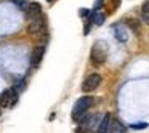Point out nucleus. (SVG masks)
<instances>
[{
    "mask_svg": "<svg viewBox=\"0 0 149 133\" xmlns=\"http://www.w3.org/2000/svg\"><path fill=\"white\" fill-rule=\"evenodd\" d=\"M91 104H93V98L91 96L79 98L77 103L74 104V107H72V114H71L72 120H74V122H80V120L87 116V111L90 109Z\"/></svg>",
    "mask_w": 149,
    "mask_h": 133,
    "instance_id": "1",
    "label": "nucleus"
},
{
    "mask_svg": "<svg viewBox=\"0 0 149 133\" xmlns=\"http://www.w3.org/2000/svg\"><path fill=\"white\" fill-rule=\"evenodd\" d=\"M107 58V43L104 40H96L91 47V52H90V59L95 66H101L104 64Z\"/></svg>",
    "mask_w": 149,
    "mask_h": 133,
    "instance_id": "2",
    "label": "nucleus"
},
{
    "mask_svg": "<svg viewBox=\"0 0 149 133\" xmlns=\"http://www.w3.org/2000/svg\"><path fill=\"white\" fill-rule=\"evenodd\" d=\"M29 34H32L34 37H47L48 36V29H47V19L45 16H37L31 21L29 24Z\"/></svg>",
    "mask_w": 149,
    "mask_h": 133,
    "instance_id": "3",
    "label": "nucleus"
},
{
    "mask_svg": "<svg viewBox=\"0 0 149 133\" xmlns=\"http://www.w3.org/2000/svg\"><path fill=\"white\" fill-rule=\"evenodd\" d=\"M100 85H101V75L98 74V72H93V74H90L84 82H82V91L90 93V91L96 90Z\"/></svg>",
    "mask_w": 149,
    "mask_h": 133,
    "instance_id": "4",
    "label": "nucleus"
},
{
    "mask_svg": "<svg viewBox=\"0 0 149 133\" xmlns=\"http://www.w3.org/2000/svg\"><path fill=\"white\" fill-rule=\"evenodd\" d=\"M43 55H45V47L43 45H39L34 48L32 56H31V64H32V68H39V64L42 63Z\"/></svg>",
    "mask_w": 149,
    "mask_h": 133,
    "instance_id": "5",
    "label": "nucleus"
},
{
    "mask_svg": "<svg viewBox=\"0 0 149 133\" xmlns=\"http://www.w3.org/2000/svg\"><path fill=\"white\" fill-rule=\"evenodd\" d=\"M26 13V18L29 21H32L34 18H37V16H40L42 15V5L40 3H37V2H32V3L27 7V10L24 11Z\"/></svg>",
    "mask_w": 149,
    "mask_h": 133,
    "instance_id": "6",
    "label": "nucleus"
},
{
    "mask_svg": "<svg viewBox=\"0 0 149 133\" xmlns=\"http://www.w3.org/2000/svg\"><path fill=\"white\" fill-rule=\"evenodd\" d=\"M111 114L109 112H106L103 117L100 119V125H98V128H96V133H109V130H111Z\"/></svg>",
    "mask_w": 149,
    "mask_h": 133,
    "instance_id": "7",
    "label": "nucleus"
},
{
    "mask_svg": "<svg viewBox=\"0 0 149 133\" xmlns=\"http://www.w3.org/2000/svg\"><path fill=\"white\" fill-rule=\"evenodd\" d=\"M0 107H11V88L0 93Z\"/></svg>",
    "mask_w": 149,
    "mask_h": 133,
    "instance_id": "8",
    "label": "nucleus"
},
{
    "mask_svg": "<svg viewBox=\"0 0 149 133\" xmlns=\"http://www.w3.org/2000/svg\"><path fill=\"white\" fill-rule=\"evenodd\" d=\"M109 133H127V127L120 122L119 119L111 120V130Z\"/></svg>",
    "mask_w": 149,
    "mask_h": 133,
    "instance_id": "9",
    "label": "nucleus"
},
{
    "mask_svg": "<svg viewBox=\"0 0 149 133\" xmlns=\"http://www.w3.org/2000/svg\"><path fill=\"white\" fill-rule=\"evenodd\" d=\"M90 19H91V23L101 26V24L104 23V19H106V16H104L103 13H100V11H95V10H93V11L90 13Z\"/></svg>",
    "mask_w": 149,
    "mask_h": 133,
    "instance_id": "10",
    "label": "nucleus"
},
{
    "mask_svg": "<svg viewBox=\"0 0 149 133\" xmlns=\"http://www.w3.org/2000/svg\"><path fill=\"white\" fill-rule=\"evenodd\" d=\"M11 2H13V5H16L18 10H21V11H26L27 7L32 3V0H11Z\"/></svg>",
    "mask_w": 149,
    "mask_h": 133,
    "instance_id": "11",
    "label": "nucleus"
},
{
    "mask_svg": "<svg viewBox=\"0 0 149 133\" xmlns=\"http://www.w3.org/2000/svg\"><path fill=\"white\" fill-rule=\"evenodd\" d=\"M141 16L144 23H149V0H146L141 7Z\"/></svg>",
    "mask_w": 149,
    "mask_h": 133,
    "instance_id": "12",
    "label": "nucleus"
},
{
    "mask_svg": "<svg viewBox=\"0 0 149 133\" xmlns=\"http://www.w3.org/2000/svg\"><path fill=\"white\" fill-rule=\"evenodd\" d=\"M127 24H128L130 29L138 36V34H139V23H138V21H136V19H128V21H127Z\"/></svg>",
    "mask_w": 149,
    "mask_h": 133,
    "instance_id": "13",
    "label": "nucleus"
},
{
    "mask_svg": "<svg viewBox=\"0 0 149 133\" xmlns=\"http://www.w3.org/2000/svg\"><path fill=\"white\" fill-rule=\"evenodd\" d=\"M114 31H116V37L120 42H127V32L125 31H119V26H114Z\"/></svg>",
    "mask_w": 149,
    "mask_h": 133,
    "instance_id": "14",
    "label": "nucleus"
},
{
    "mask_svg": "<svg viewBox=\"0 0 149 133\" xmlns=\"http://www.w3.org/2000/svg\"><path fill=\"white\" fill-rule=\"evenodd\" d=\"M13 87L18 90V93H21V91H23L24 88H26V82H24V80H19V82H16V84H15Z\"/></svg>",
    "mask_w": 149,
    "mask_h": 133,
    "instance_id": "15",
    "label": "nucleus"
},
{
    "mask_svg": "<svg viewBox=\"0 0 149 133\" xmlns=\"http://www.w3.org/2000/svg\"><path fill=\"white\" fill-rule=\"evenodd\" d=\"M146 127H148V123H146V122H138V123H133L132 128L133 130H143V128H146Z\"/></svg>",
    "mask_w": 149,
    "mask_h": 133,
    "instance_id": "16",
    "label": "nucleus"
},
{
    "mask_svg": "<svg viewBox=\"0 0 149 133\" xmlns=\"http://www.w3.org/2000/svg\"><path fill=\"white\" fill-rule=\"evenodd\" d=\"M103 2H104V0H96V3H95V11L100 10V7L103 5Z\"/></svg>",
    "mask_w": 149,
    "mask_h": 133,
    "instance_id": "17",
    "label": "nucleus"
},
{
    "mask_svg": "<svg viewBox=\"0 0 149 133\" xmlns=\"http://www.w3.org/2000/svg\"><path fill=\"white\" fill-rule=\"evenodd\" d=\"M47 2H48V3H53V2H55V0H47Z\"/></svg>",
    "mask_w": 149,
    "mask_h": 133,
    "instance_id": "18",
    "label": "nucleus"
}]
</instances>
